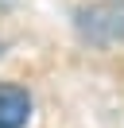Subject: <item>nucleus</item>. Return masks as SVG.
<instances>
[{
	"instance_id": "1",
	"label": "nucleus",
	"mask_w": 124,
	"mask_h": 128,
	"mask_svg": "<svg viewBox=\"0 0 124 128\" xmlns=\"http://www.w3.org/2000/svg\"><path fill=\"white\" fill-rule=\"evenodd\" d=\"M31 116V97L20 86H0V128H23Z\"/></svg>"
}]
</instances>
